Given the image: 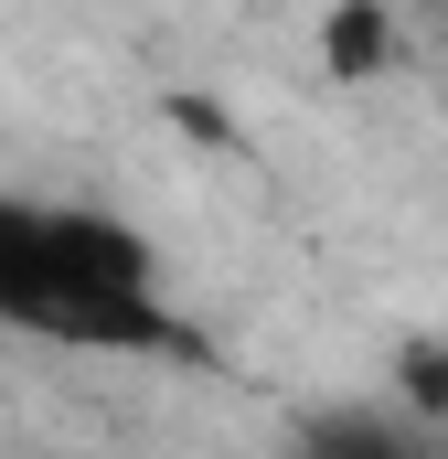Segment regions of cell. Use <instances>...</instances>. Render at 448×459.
<instances>
[{"instance_id": "3", "label": "cell", "mask_w": 448, "mask_h": 459, "mask_svg": "<svg viewBox=\"0 0 448 459\" xmlns=\"http://www.w3.org/2000/svg\"><path fill=\"white\" fill-rule=\"evenodd\" d=\"M299 449H406V406H332V417H299Z\"/></svg>"}, {"instance_id": "2", "label": "cell", "mask_w": 448, "mask_h": 459, "mask_svg": "<svg viewBox=\"0 0 448 459\" xmlns=\"http://www.w3.org/2000/svg\"><path fill=\"white\" fill-rule=\"evenodd\" d=\"M321 65H332L341 86L395 75V65H406V22H395V0H332V11H321Z\"/></svg>"}, {"instance_id": "1", "label": "cell", "mask_w": 448, "mask_h": 459, "mask_svg": "<svg viewBox=\"0 0 448 459\" xmlns=\"http://www.w3.org/2000/svg\"><path fill=\"white\" fill-rule=\"evenodd\" d=\"M0 332L65 352H193L160 299V246L97 204L0 193Z\"/></svg>"}, {"instance_id": "4", "label": "cell", "mask_w": 448, "mask_h": 459, "mask_svg": "<svg viewBox=\"0 0 448 459\" xmlns=\"http://www.w3.org/2000/svg\"><path fill=\"white\" fill-rule=\"evenodd\" d=\"M395 395H406V417H448V342H395Z\"/></svg>"}, {"instance_id": "5", "label": "cell", "mask_w": 448, "mask_h": 459, "mask_svg": "<svg viewBox=\"0 0 448 459\" xmlns=\"http://www.w3.org/2000/svg\"><path fill=\"white\" fill-rule=\"evenodd\" d=\"M427 11H438V22H448V0H427Z\"/></svg>"}]
</instances>
